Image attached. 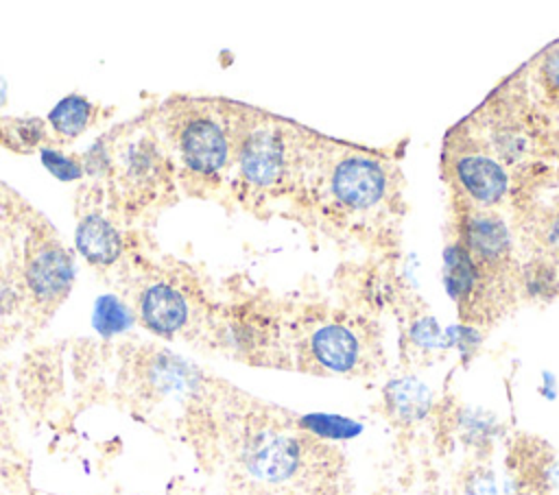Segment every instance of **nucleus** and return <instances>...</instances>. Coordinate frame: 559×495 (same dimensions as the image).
Returning <instances> with one entry per match:
<instances>
[{"mask_svg": "<svg viewBox=\"0 0 559 495\" xmlns=\"http://www.w3.org/2000/svg\"><path fill=\"white\" fill-rule=\"evenodd\" d=\"M157 166H159V157L148 142H138L129 146L124 153V172L135 183L153 179L157 174Z\"/></svg>", "mask_w": 559, "mask_h": 495, "instance_id": "nucleus-17", "label": "nucleus"}, {"mask_svg": "<svg viewBox=\"0 0 559 495\" xmlns=\"http://www.w3.org/2000/svg\"><path fill=\"white\" fill-rule=\"evenodd\" d=\"M94 113V107L87 98L79 96V94H70L66 98H61L48 113V120L52 124V129L63 135V137H76L79 133L85 131V126L90 124Z\"/></svg>", "mask_w": 559, "mask_h": 495, "instance_id": "nucleus-13", "label": "nucleus"}, {"mask_svg": "<svg viewBox=\"0 0 559 495\" xmlns=\"http://www.w3.org/2000/svg\"><path fill=\"white\" fill-rule=\"evenodd\" d=\"M384 406L397 423L413 425L430 412L432 390L417 377H395L384 386Z\"/></svg>", "mask_w": 559, "mask_h": 495, "instance_id": "nucleus-9", "label": "nucleus"}, {"mask_svg": "<svg viewBox=\"0 0 559 495\" xmlns=\"http://www.w3.org/2000/svg\"><path fill=\"white\" fill-rule=\"evenodd\" d=\"M323 181L332 203L347 214L373 212L391 190L389 168L360 150H341L323 170Z\"/></svg>", "mask_w": 559, "mask_h": 495, "instance_id": "nucleus-2", "label": "nucleus"}, {"mask_svg": "<svg viewBox=\"0 0 559 495\" xmlns=\"http://www.w3.org/2000/svg\"><path fill=\"white\" fill-rule=\"evenodd\" d=\"M44 135L46 131L39 118H0V144L15 153L33 150Z\"/></svg>", "mask_w": 559, "mask_h": 495, "instance_id": "nucleus-16", "label": "nucleus"}, {"mask_svg": "<svg viewBox=\"0 0 559 495\" xmlns=\"http://www.w3.org/2000/svg\"><path fill=\"white\" fill-rule=\"evenodd\" d=\"M140 318L157 336L177 334L188 321V303L168 283H153L140 299Z\"/></svg>", "mask_w": 559, "mask_h": 495, "instance_id": "nucleus-8", "label": "nucleus"}, {"mask_svg": "<svg viewBox=\"0 0 559 495\" xmlns=\"http://www.w3.org/2000/svg\"><path fill=\"white\" fill-rule=\"evenodd\" d=\"M459 427L461 434L469 440V443H487L493 432H496V421L487 414V412H478V410H465L459 416Z\"/></svg>", "mask_w": 559, "mask_h": 495, "instance_id": "nucleus-23", "label": "nucleus"}, {"mask_svg": "<svg viewBox=\"0 0 559 495\" xmlns=\"http://www.w3.org/2000/svg\"><path fill=\"white\" fill-rule=\"evenodd\" d=\"M537 83L544 96L559 105V41L546 48L537 59Z\"/></svg>", "mask_w": 559, "mask_h": 495, "instance_id": "nucleus-18", "label": "nucleus"}, {"mask_svg": "<svg viewBox=\"0 0 559 495\" xmlns=\"http://www.w3.org/2000/svg\"><path fill=\"white\" fill-rule=\"evenodd\" d=\"M153 375H155V384L166 393H179V390H186L194 384L192 369L181 364L177 358L157 366Z\"/></svg>", "mask_w": 559, "mask_h": 495, "instance_id": "nucleus-21", "label": "nucleus"}, {"mask_svg": "<svg viewBox=\"0 0 559 495\" xmlns=\"http://www.w3.org/2000/svg\"><path fill=\"white\" fill-rule=\"evenodd\" d=\"M308 349L312 360L330 373H349L360 362V340L356 331L343 323L319 325L310 338Z\"/></svg>", "mask_w": 559, "mask_h": 495, "instance_id": "nucleus-7", "label": "nucleus"}, {"mask_svg": "<svg viewBox=\"0 0 559 495\" xmlns=\"http://www.w3.org/2000/svg\"><path fill=\"white\" fill-rule=\"evenodd\" d=\"M463 495H515V491L502 484L491 469L476 467L463 480Z\"/></svg>", "mask_w": 559, "mask_h": 495, "instance_id": "nucleus-19", "label": "nucleus"}, {"mask_svg": "<svg viewBox=\"0 0 559 495\" xmlns=\"http://www.w3.org/2000/svg\"><path fill=\"white\" fill-rule=\"evenodd\" d=\"M41 164L52 177L61 181H76L83 177V166L72 155H66L52 146L41 148Z\"/></svg>", "mask_w": 559, "mask_h": 495, "instance_id": "nucleus-22", "label": "nucleus"}, {"mask_svg": "<svg viewBox=\"0 0 559 495\" xmlns=\"http://www.w3.org/2000/svg\"><path fill=\"white\" fill-rule=\"evenodd\" d=\"M304 440L282 427H260L249 432L240 449L245 471L264 484L290 482L304 467Z\"/></svg>", "mask_w": 559, "mask_h": 495, "instance_id": "nucleus-3", "label": "nucleus"}, {"mask_svg": "<svg viewBox=\"0 0 559 495\" xmlns=\"http://www.w3.org/2000/svg\"><path fill=\"white\" fill-rule=\"evenodd\" d=\"M4 94H7V89H4V83L0 81V107L4 105Z\"/></svg>", "mask_w": 559, "mask_h": 495, "instance_id": "nucleus-26", "label": "nucleus"}, {"mask_svg": "<svg viewBox=\"0 0 559 495\" xmlns=\"http://www.w3.org/2000/svg\"><path fill=\"white\" fill-rule=\"evenodd\" d=\"M299 427L321 440H349L362 432V425L354 419L328 412H312L299 419Z\"/></svg>", "mask_w": 559, "mask_h": 495, "instance_id": "nucleus-14", "label": "nucleus"}, {"mask_svg": "<svg viewBox=\"0 0 559 495\" xmlns=\"http://www.w3.org/2000/svg\"><path fill=\"white\" fill-rule=\"evenodd\" d=\"M92 325L103 338H111L133 325V314L116 294H103L94 303Z\"/></svg>", "mask_w": 559, "mask_h": 495, "instance_id": "nucleus-15", "label": "nucleus"}, {"mask_svg": "<svg viewBox=\"0 0 559 495\" xmlns=\"http://www.w3.org/2000/svg\"><path fill=\"white\" fill-rule=\"evenodd\" d=\"M461 244L483 268H496L509 259L511 236L502 218L487 212H469L461 225Z\"/></svg>", "mask_w": 559, "mask_h": 495, "instance_id": "nucleus-6", "label": "nucleus"}, {"mask_svg": "<svg viewBox=\"0 0 559 495\" xmlns=\"http://www.w3.org/2000/svg\"><path fill=\"white\" fill-rule=\"evenodd\" d=\"M72 262L59 249H44L28 268L31 288L41 299H55L68 290L72 283Z\"/></svg>", "mask_w": 559, "mask_h": 495, "instance_id": "nucleus-12", "label": "nucleus"}, {"mask_svg": "<svg viewBox=\"0 0 559 495\" xmlns=\"http://www.w3.org/2000/svg\"><path fill=\"white\" fill-rule=\"evenodd\" d=\"M546 242H548V246H552V249L559 251V214H557V216L550 220V225H548Z\"/></svg>", "mask_w": 559, "mask_h": 495, "instance_id": "nucleus-25", "label": "nucleus"}, {"mask_svg": "<svg viewBox=\"0 0 559 495\" xmlns=\"http://www.w3.org/2000/svg\"><path fill=\"white\" fill-rule=\"evenodd\" d=\"M177 150L190 172L216 177L231 155L229 129L216 113L194 111L177 131Z\"/></svg>", "mask_w": 559, "mask_h": 495, "instance_id": "nucleus-4", "label": "nucleus"}, {"mask_svg": "<svg viewBox=\"0 0 559 495\" xmlns=\"http://www.w3.org/2000/svg\"><path fill=\"white\" fill-rule=\"evenodd\" d=\"M524 283L526 290L539 297H550L559 288V277L546 262H535L524 268Z\"/></svg>", "mask_w": 559, "mask_h": 495, "instance_id": "nucleus-24", "label": "nucleus"}, {"mask_svg": "<svg viewBox=\"0 0 559 495\" xmlns=\"http://www.w3.org/2000/svg\"><path fill=\"white\" fill-rule=\"evenodd\" d=\"M408 338L415 347L424 349V351H437V349H448V336L445 331L437 325L435 318L430 316H421L417 318L411 329H408Z\"/></svg>", "mask_w": 559, "mask_h": 495, "instance_id": "nucleus-20", "label": "nucleus"}, {"mask_svg": "<svg viewBox=\"0 0 559 495\" xmlns=\"http://www.w3.org/2000/svg\"><path fill=\"white\" fill-rule=\"evenodd\" d=\"M76 249L92 264H111L122 253V238L103 216H85L76 227Z\"/></svg>", "mask_w": 559, "mask_h": 495, "instance_id": "nucleus-10", "label": "nucleus"}, {"mask_svg": "<svg viewBox=\"0 0 559 495\" xmlns=\"http://www.w3.org/2000/svg\"><path fill=\"white\" fill-rule=\"evenodd\" d=\"M456 185L476 207L498 205L511 188L507 166H502L487 150H463L452 161Z\"/></svg>", "mask_w": 559, "mask_h": 495, "instance_id": "nucleus-5", "label": "nucleus"}, {"mask_svg": "<svg viewBox=\"0 0 559 495\" xmlns=\"http://www.w3.org/2000/svg\"><path fill=\"white\" fill-rule=\"evenodd\" d=\"M480 266L467 253L461 242H452L443 253V281L448 294L461 305L472 301L480 290L483 275Z\"/></svg>", "mask_w": 559, "mask_h": 495, "instance_id": "nucleus-11", "label": "nucleus"}, {"mask_svg": "<svg viewBox=\"0 0 559 495\" xmlns=\"http://www.w3.org/2000/svg\"><path fill=\"white\" fill-rule=\"evenodd\" d=\"M238 170L253 190H273L282 185L295 168L297 146L284 124L262 118L238 140Z\"/></svg>", "mask_w": 559, "mask_h": 495, "instance_id": "nucleus-1", "label": "nucleus"}]
</instances>
